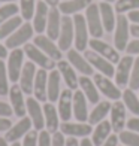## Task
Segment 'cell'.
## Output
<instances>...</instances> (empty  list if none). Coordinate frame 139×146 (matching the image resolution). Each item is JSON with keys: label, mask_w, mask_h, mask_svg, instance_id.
<instances>
[{"label": "cell", "mask_w": 139, "mask_h": 146, "mask_svg": "<svg viewBox=\"0 0 139 146\" xmlns=\"http://www.w3.org/2000/svg\"><path fill=\"white\" fill-rule=\"evenodd\" d=\"M15 0H0V3H14Z\"/></svg>", "instance_id": "6f0895ef"}, {"label": "cell", "mask_w": 139, "mask_h": 146, "mask_svg": "<svg viewBox=\"0 0 139 146\" xmlns=\"http://www.w3.org/2000/svg\"><path fill=\"white\" fill-rule=\"evenodd\" d=\"M75 39V29H74V19L69 15L61 17V29L58 35V48L60 51H69Z\"/></svg>", "instance_id": "52a82bcc"}, {"label": "cell", "mask_w": 139, "mask_h": 146, "mask_svg": "<svg viewBox=\"0 0 139 146\" xmlns=\"http://www.w3.org/2000/svg\"><path fill=\"white\" fill-rule=\"evenodd\" d=\"M31 125H33V124H31V119H30V118H27V116L21 118L15 125H12V127L6 131V136H5L6 142H11V143L17 142L18 139H21L23 136H25V134L30 131Z\"/></svg>", "instance_id": "ffe728a7"}, {"label": "cell", "mask_w": 139, "mask_h": 146, "mask_svg": "<svg viewBox=\"0 0 139 146\" xmlns=\"http://www.w3.org/2000/svg\"><path fill=\"white\" fill-rule=\"evenodd\" d=\"M18 12H19V6H17L15 3H5L3 6H0V24L17 17Z\"/></svg>", "instance_id": "8d00e7d4"}, {"label": "cell", "mask_w": 139, "mask_h": 146, "mask_svg": "<svg viewBox=\"0 0 139 146\" xmlns=\"http://www.w3.org/2000/svg\"><path fill=\"white\" fill-rule=\"evenodd\" d=\"M127 18H129V21L130 23H133V24H139V9L138 11H132L127 14Z\"/></svg>", "instance_id": "c3c4849f"}, {"label": "cell", "mask_w": 139, "mask_h": 146, "mask_svg": "<svg viewBox=\"0 0 139 146\" xmlns=\"http://www.w3.org/2000/svg\"><path fill=\"white\" fill-rule=\"evenodd\" d=\"M12 146H23V145H19L18 142H14V143H12Z\"/></svg>", "instance_id": "680465c9"}, {"label": "cell", "mask_w": 139, "mask_h": 146, "mask_svg": "<svg viewBox=\"0 0 139 146\" xmlns=\"http://www.w3.org/2000/svg\"><path fill=\"white\" fill-rule=\"evenodd\" d=\"M111 106L112 104L109 102H99L96 104V108L90 112V115H88V124L90 125H94V124L102 122L103 119L106 118V115L111 112Z\"/></svg>", "instance_id": "1f68e13d"}, {"label": "cell", "mask_w": 139, "mask_h": 146, "mask_svg": "<svg viewBox=\"0 0 139 146\" xmlns=\"http://www.w3.org/2000/svg\"><path fill=\"white\" fill-rule=\"evenodd\" d=\"M102 2H108V3H112L114 0H102Z\"/></svg>", "instance_id": "91938a15"}, {"label": "cell", "mask_w": 139, "mask_h": 146, "mask_svg": "<svg viewBox=\"0 0 139 146\" xmlns=\"http://www.w3.org/2000/svg\"><path fill=\"white\" fill-rule=\"evenodd\" d=\"M133 57L132 55H126L123 58H120L118 66L115 69V85L118 88H126L129 85L130 81V73H132V67H133Z\"/></svg>", "instance_id": "9c48e42d"}, {"label": "cell", "mask_w": 139, "mask_h": 146, "mask_svg": "<svg viewBox=\"0 0 139 146\" xmlns=\"http://www.w3.org/2000/svg\"><path fill=\"white\" fill-rule=\"evenodd\" d=\"M121 97H123V103H124L126 108H127L133 115H138L139 116V98L135 94V91L130 90V88H126L123 91V96Z\"/></svg>", "instance_id": "836d02e7"}, {"label": "cell", "mask_w": 139, "mask_h": 146, "mask_svg": "<svg viewBox=\"0 0 139 146\" xmlns=\"http://www.w3.org/2000/svg\"><path fill=\"white\" fill-rule=\"evenodd\" d=\"M74 29H75V49L76 51H85L88 46V27H87V21H85V17L81 14H75L74 15Z\"/></svg>", "instance_id": "3957f363"}, {"label": "cell", "mask_w": 139, "mask_h": 146, "mask_svg": "<svg viewBox=\"0 0 139 146\" xmlns=\"http://www.w3.org/2000/svg\"><path fill=\"white\" fill-rule=\"evenodd\" d=\"M23 25V18L21 17H14L8 19V21H5L0 24V40L2 39H8L12 33H14L17 29H19Z\"/></svg>", "instance_id": "d6a6232c"}, {"label": "cell", "mask_w": 139, "mask_h": 146, "mask_svg": "<svg viewBox=\"0 0 139 146\" xmlns=\"http://www.w3.org/2000/svg\"><path fill=\"white\" fill-rule=\"evenodd\" d=\"M130 35L136 39H139V24H132L130 25Z\"/></svg>", "instance_id": "f907efd6"}, {"label": "cell", "mask_w": 139, "mask_h": 146, "mask_svg": "<svg viewBox=\"0 0 139 146\" xmlns=\"http://www.w3.org/2000/svg\"><path fill=\"white\" fill-rule=\"evenodd\" d=\"M25 108H27L29 118L31 119V124L36 131H42L45 127V116H43V109L41 108L39 102L35 97H29L25 100Z\"/></svg>", "instance_id": "8fae6325"}, {"label": "cell", "mask_w": 139, "mask_h": 146, "mask_svg": "<svg viewBox=\"0 0 139 146\" xmlns=\"http://www.w3.org/2000/svg\"><path fill=\"white\" fill-rule=\"evenodd\" d=\"M79 146H94V145H93V142L90 140V139L84 137L82 140H81V143H79Z\"/></svg>", "instance_id": "11a10c76"}, {"label": "cell", "mask_w": 139, "mask_h": 146, "mask_svg": "<svg viewBox=\"0 0 139 146\" xmlns=\"http://www.w3.org/2000/svg\"><path fill=\"white\" fill-rule=\"evenodd\" d=\"M24 54L29 57V60L31 63H35L41 69L54 70V67H55V61H54V60L49 58L46 54H43V52L39 49L35 43H25L24 45Z\"/></svg>", "instance_id": "277c9868"}, {"label": "cell", "mask_w": 139, "mask_h": 146, "mask_svg": "<svg viewBox=\"0 0 139 146\" xmlns=\"http://www.w3.org/2000/svg\"><path fill=\"white\" fill-rule=\"evenodd\" d=\"M9 98H11V104H12L14 113L19 118H24V115L27 113V108H25L24 92H23L19 85L12 84V87L9 88Z\"/></svg>", "instance_id": "9a60e30c"}, {"label": "cell", "mask_w": 139, "mask_h": 146, "mask_svg": "<svg viewBox=\"0 0 139 146\" xmlns=\"http://www.w3.org/2000/svg\"><path fill=\"white\" fill-rule=\"evenodd\" d=\"M12 127V122L9 118H2L0 116V131H8Z\"/></svg>", "instance_id": "7dc6e473"}, {"label": "cell", "mask_w": 139, "mask_h": 146, "mask_svg": "<svg viewBox=\"0 0 139 146\" xmlns=\"http://www.w3.org/2000/svg\"><path fill=\"white\" fill-rule=\"evenodd\" d=\"M129 36H130L129 18L123 14H118L115 30H114V45L117 51H126L129 45Z\"/></svg>", "instance_id": "6da1fadb"}, {"label": "cell", "mask_w": 139, "mask_h": 146, "mask_svg": "<svg viewBox=\"0 0 139 146\" xmlns=\"http://www.w3.org/2000/svg\"><path fill=\"white\" fill-rule=\"evenodd\" d=\"M78 84L81 87V91L84 92L85 98L91 103V104H97L99 100H100V94H99V90L96 87L94 81H91L88 76H81L78 78Z\"/></svg>", "instance_id": "4316f807"}, {"label": "cell", "mask_w": 139, "mask_h": 146, "mask_svg": "<svg viewBox=\"0 0 139 146\" xmlns=\"http://www.w3.org/2000/svg\"><path fill=\"white\" fill-rule=\"evenodd\" d=\"M111 131H112V125H111V121H103L97 124V127L93 131V137H91V142L94 146H102L106 139L111 136Z\"/></svg>", "instance_id": "4dcf8cb0"}, {"label": "cell", "mask_w": 139, "mask_h": 146, "mask_svg": "<svg viewBox=\"0 0 139 146\" xmlns=\"http://www.w3.org/2000/svg\"><path fill=\"white\" fill-rule=\"evenodd\" d=\"M43 116H45V127H46V131L48 133H55L57 128H58V110L55 109V106L52 104L51 102L49 103H45L43 104Z\"/></svg>", "instance_id": "f1b7e54d"}, {"label": "cell", "mask_w": 139, "mask_h": 146, "mask_svg": "<svg viewBox=\"0 0 139 146\" xmlns=\"http://www.w3.org/2000/svg\"><path fill=\"white\" fill-rule=\"evenodd\" d=\"M93 81H94L99 92H102V94L105 97H108L109 100H120L121 98L123 92L108 76H103L102 73H97V75H94V78H93Z\"/></svg>", "instance_id": "ba28073f"}, {"label": "cell", "mask_w": 139, "mask_h": 146, "mask_svg": "<svg viewBox=\"0 0 139 146\" xmlns=\"http://www.w3.org/2000/svg\"><path fill=\"white\" fill-rule=\"evenodd\" d=\"M91 3V0H61L57 8L63 15H75L82 9H87Z\"/></svg>", "instance_id": "83f0119b"}, {"label": "cell", "mask_w": 139, "mask_h": 146, "mask_svg": "<svg viewBox=\"0 0 139 146\" xmlns=\"http://www.w3.org/2000/svg\"><path fill=\"white\" fill-rule=\"evenodd\" d=\"M12 106L8 104V103H5V102H0V116L2 118H9L12 116Z\"/></svg>", "instance_id": "ee69618b"}, {"label": "cell", "mask_w": 139, "mask_h": 146, "mask_svg": "<svg viewBox=\"0 0 139 146\" xmlns=\"http://www.w3.org/2000/svg\"><path fill=\"white\" fill-rule=\"evenodd\" d=\"M123 146H124V145H123Z\"/></svg>", "instance_id": "94428289"}, {"label": "cell", "mask_w": 139, "mask_h": 146, "mask_svg": "<svg viewBox=\"0 0 139 146\" xmlns=\"http://www.w3.org/2000/svg\"><path fill=\"white\" fill-rule=\"evenodd\" d=\"M88 45H90L91 51H94L99 55H102L103 58L109 60L112 64L120 61V54H118V51L115 48H112L111 45H108L106 42L100 40V39H91V40H88Z\"/></svg>", "instance_id": "4fadbf2b"}, {"label": "cell", "mask_w": 139, "mask_h": 146, "mask_svg": "<svg viewBox=\"0 0 139 146\" xmlns=\"http://www.w3.org/2000/svg\"><path fill=\"white\" fill-rule=\"evenodd\" d=\"M99 11H100V18H102V24H103V30L105 31H114L115 30V24H117V15H115V9L111 6L108 2H102L99 5Z\"/></svg>", "instance_id": "d4e9b609"}, {"label": "cell", "mask_w": 139, "mask_h": 146, "mask_svg": "<svg viewBox=\"0 0 139 146\" xmlns=\"http://www.w3.org/2000/svg\"><path fill=\"white\" fill-rule=\"evenodd\" d=\"M126 52L129 55H139V39H135V40L129 42L127 48H126Z\"/></svg>", "instance_id": "7bdbcfd3"}, {"label": "cell", "mask_w": 139, "mask_h": 146, "mask_svg": "<svg viewBox=\"0 0 139 146\" xmlns=\"http://www.w3.org/2000/svg\"><path fill=\"white\" fill-rule=\"evenodd\" d=\"M6 57H8V48H6L5 45L0 43V60H3Z\"/></svg>", "instance_id": "816d5d0a"}, {"label": "cell", "mask_w": 139, "mask_h": 146, "mask_svg": "<svg viewBox=\"0 0 139 146\" xmlns=\"http://www.w3.org/2000/svg\"><path fill=\"white\" fill-rule=\"evenodd\" d=\"M37 137H39L37 131H36V130H30L27 134L24 136V143H23V146H36V145H37Z\"/></svg>", "instance_id": "60d3db41"}, {"label": "cell", "mask_w": 139, "mask_h": 146, "mask_svg": "<svg viewBox=\"0 0 139 146\" xmlns=\"http://www.w3.org/2000/svg\"><path fill=\"white\" fill-rule=\"evenodd\" d=\"M60 130L63 134L70 136V137H87L93 133V128L90 124H84V122H63L60 125Z\"/></svg>", "instance_id": "cb8c5ba5"}, {"label": "cell", "mask_w": 139, "mask_h": 146, "mask_svg": "<svg viewBox=\"0 0 139 146\" xmlns=\"http://www.w3.org/2000/svg\"><path fill=\"white\" fill-rule=\"evenodd\" d=\"M57 70L60 72V75L63 78V81L66 82L69 90H76L78 88V76L75 73V69L72 67V64L69 61H64V60H60L57 63Z\"/></svg>", "instance_id": "484cf974"}, {"label": "cell", "mask_w": 139, "mask_h": 146, "mask_svg": "<svg viewBox=\"0 0 139 146\" xmlns=\"http://www.w3.org/2000/svg\"><path fill=\"white\" fill-rule=\"evenodd\" d=\"M111 125L114 133H121L126 127V106L123 102H115L111 106Z\"/></svg>", "instance_id": "ac0fdd59"}, {"label": "cell", "mask_w": 139, "mask_h": 146, "mask_svg": "<svg viewBox=\"0 0 139 146\" xmlns=\"http://www.w3.org/2000/svg\"><path fill=\"white\" fill-rule=\"evenodd\" d=\"M129 88L133 91L139 88V55L133 61V67H132V73H130V81H129Z\"/></svg>", "instance_id": "ab89813d"}, {"label": "cell", "mask_w": 139, "mask_h": 146, "mask_svg": "<svg viewBox=\"0 0 139 146\" xmlns=\"http://www.w3.org/2000/svg\"><path fill=\"white\" fill-rule=\"evenodd\" d=\"M52 146H66L63 133H57V131L54 133V136H52Z\"/></svg>", "instance_id": "bcb514c9"}, {"label": "cell", "mask_w": 139, "mask_h": 146, "mask_svg": "<svg viewBox=\"0 0 139 146\" xmlns=\"http://www.w3.org/2000/svg\"><path fill=\"white\" fill-rule=\"evenodd\" d=\"M48 14H49V6L46 5L43 0L36 2V9L35 15H33V29L37 35H42L46 30V21H48Z\"/></svg>", "instance_id": "2e32d148"}, {"label": "cell", "mask_w": 139, "mask_h": 146, "mask_svg": "<svg viewBox=\"0 0 139 146\" xmlns=\"http://www.w3.org/2000/svg\"><path fill=\"white\" fill-rule=\"evenodd\" d=\"M35 9H36V0H19V12H21V18L24 21L33 19Z\"/></svg>", "instance_id": "e575fe53"}, {"label": "cell", "mask_w": 139, "mask_h": 146, "mask_svg": "<svg viewBox=\"0 0 139 146\" xmlns=\"http://www.w3.org/2000/svg\"><path fill=\"white\" fill-rule=\"evenodd\" d=\"M66 146H79L76 137H69L67 140H66Z\"/></svg>", "instance_id": "f5cc1de1"}, {"label": "cell", "mask_w": 139, "mask_h": 146, "mask_svg": "<svg viewBox=\"0 0 139 146\" xmlns=\"http://www.w3.org/2000/svg\"><path fill=\"white\" fill-rule=\"evenodd\" d=\"M117 143H118V136H109L102 146H117Z\"/></svg>", "instance_id": "681fc988"}, {"label": "cell", "mask_w": 139, "mask_h": 146, "mask_svg": "<svg viewBox=\"0 0 139 146\" xmlns=\"http://www.w3.org/2000/svg\"><path fill=\"white\" fill-rule=\"evenodd\" d=\"M61 12L58 8H51L48 14V21H46V36L51 40H57L61 29Z\"/></svg>", "instance_id": "7402d4cb"}, {"label": "cell", "mask_w": 139, "mask_h": 146, "mask_svg": "<svg viewBox=\"0 0 139 146\" xmlns=\"http://www.w3.org/2000/svg\"><path fill=\"white\" fill-rule=\"evenodd\" d=\"M72 103H74V92L72 90L66 88L60 92V97H58V116L63 122H69V119L74 115V110H72Z\"/></svg>", "instance_id": "5bb4252c"}, {"label": "cell", "mask_w": 139, "mask_h": 146, "mask_svg": "<svg viewBox=\"0 0 139 146\" xmlns=\"http://www.w3.org/2000/svg\"><path fill=\"white\" fill-rule=\"evenodd\" d=\"M85 21H87L88 33L93 39H100L103 36V24L100 18V11H99V5L91 3L87 9H85Z\"/></svg>", "instance_id": "7a4b0ae2"}, {"label": "cell", "mask_w": 139, "mask_h": 146, "mask_svg": "<svg viewBox=\"0 0 139 146\" xmlns=\"http://www.w3.org/2000/svg\"><path fill=\"white\" fill-rule=\"evenodd\" d=\"M139 9V0H117L115 3V12L117 14H126V12L138 11Z\"/></svg>", "instance_id": "d590c367"}, {"label": "cell", "mask_w": 139, "mask_h": 146, "mask_svg": "<svg viewBox=\"0 0 139 146\" xmlns=\"http://www.w3.org/2000/svg\"><path fill=\"white\" fill-rule=\"evenodd\" d=\"M84 57L87 58V61L93 66V69H97L99 73H102L103 76H114L115 75V69H114V64H112L109 60L103 58L102 55H99L97 52L94 51H85Z\"/></svg>", "instance_id": "30bf717a"}, {"label": "cell", "mask_w": 139, "mask_h": 146, "mask_svg": "<svg viewBox=\"0 0 139 146\" xmlns=\"http://www.w3.org/2000/svg\"><path fill=\"white\" fill-rule=\"evenodd\" d=\"M87 103H88V100L85 98L82 91H75L74 92L72 110H74V116L76 118L78 122L88 121V108H87Z\"/></svg>", "instance_id": "d6986e66"}, {"label": "cell", "mask_w": 139, "mask_h": 146, "mask_svg": "<svg viewBox=\"0 0 139 146\" xmlns=\"http://www.w3.org/2000/svg\"><path fill=\"white\" fill-rule=\"evenodd\" d=\"M35 76H36V64L27 61L24 63L21 76H19V87H21L24 94L30 96L33 92V84H35Z\"/></svg>", "instance_id": "e0dca14e"}, {"label": "cell", "mask_w": 139, "mask_h": 146, "mask_svg": "<svg viewBox=\"0 0 139 146\" xmlns=\"http://www.w3.org/2000/svg\"><path fill=\"white\" fill-rule=\"evenodd\" d=\"M60 72L58 70H51L48 75V85H46V96L51 103H54L60 97Z\"/></svg>", "instance_id": "f546056e"}, {"label": "cell", "mask_w": 139, "mask_h": 146, "mask_svg": "<svg viewBox=\"0 0 139 146\" xmlns=\"http://www.w3.org/2000/svg\"><path fill=\"white\" fill-rule=\"evenodd\" d=\"M118 140H120L124 146H139V134L135 131H121L120 136H118Z\"/></svg>", "instance_id": "f35d334b"}, {"label": "cell", "mask_w": 139, "mask_h": 146, "mask_svg": "<svg viewBox=\"0 0 139 146\" xmlns=\"http://www.w3.org/2000/svg\"><path fill=\"white\" fill-rule=\"evenodd\" d=\"M126 127H127L130 131H135V133L139 134V118H136V116L130 118L127 121V124H126Z\"/></svg>", "instance_id": "f6af8a7d"}, {"label": "cell", "mask_w": 139, "mask_h": 146, "mask_svg": "<svg viewBox=\"0 0 139 146\" xmlns=\"http://www.w3.org/2000/svg\"><path fill=\"white\" fill-rule=\"evenodd\" d=\"M0 146H8V142L5 137H0Z\"/></svg>", "instance_id": "9f6ffc18"}, {"label": "cell", "mask_w": 139, "mask_h": 146, "mask_svg": "<svg viewBox=\"0 0 139 146\" xmlns=\"http://www.w3.org/2000/svg\"><path fill=\"white\" fill-rule=\"evenodd\" d=\"M9 76H8V69L3 60H0V96H8L9 94Z\"/></svg>", "instance_id": "74e56055"}, {"label": "cell", "mask_w": 139, "mask_h": 146, "mask_svg": "<svg viewBox=\"0 0 139 146\" xmlns=\"http://www.w3.org/2000/svg\"><path fill=\"white\" fill-rule=\"evenodd\" d=\"M37 146H52V139L46 130H42L37 137Z\"/></svg>", "instance_id": "b9f144b4"}, {"label": "cell", "mask_w": 139, "mask_h": 146, "mask_svg": "<svg viewBox=\"0 0 139 146\" xmlns=\"http://www.w3.org/2000/svg\"><path fill=\"white\" fill-rule=\"evenodd\" d=\"M33 43H35L39 49H41L43 54H46L49 58H52L54 61H60L63 54L60 48H58V45L54 43V40H51V39L48 36H43V35H37L35 37V40H33Z\"/></svg>", "instance_id": "7c38bea8"}, {"label": "cell", "mask_w": 139, "mask_h": 146, "mask_svg": "<svg viewBox=\"0 0 139 146\" xmlns=\"http://www.w3.org/2000/svg\"><path fill=\"white\" fill-rule=\"evenodd\" d=\"M46 85H48V73L45 69L36 70L35 76V84H33V94L37 102H46L48 96H46Z\"/></svg>", "instance_id": "603a6c76"}, {"label": "cell", "mask_w": 139, "mask_h": 146, "mask_svg": "<svg viewBox=\"0 0 139 146\" xmlns=\"http://www.w3.org/2000/svg\"><path fill=\"white\" fill-rule=\"evenodd\" d=\"M23 66H24V49H19V48L12 49V52L8 55V64H6L8 76H9V81H12V84L19 81Z\"/></svg>", "instance_id": "8992f818"}, {"label": "cell", "mask_w": 139, "mask_h": 146, "mask_svg": "<svg viewBox=\"0 0 139 146\" xmlns=\"http://www.w3.org/2000/svg\"><path fill=\"white\" fill-rule=\"evenodd\" d=\"M33 33H35V29L30 23H24L19 29H17L12 35L6 39L5 46L8 49H17L21 45H25L30 39L33 37Z\"/></svg>", "instance_id": "5b68a950"}, {"label": "cell", "mask_w": 139, "mask_h": 146, "mask_svg": "<svg viewBox=\"0 0 139 146\" xmlns=\"http://www.w3.org/2000/svg\"><path fill=\"white\" fill-rule=\"evenodd\" d=\"M43 2L48 6H51V8H57L58 3H60V0H43Z\"/></svg>", "instance_id": "db71d44e"}, {"label": "cell", "mask_w": 139, "mask_h": 146, "mask_svg": "<svg viewBox=\"0 0 139 146\" xmlns=\"http://www.w3.org/2000/svg\"><path fill=\"white\" fill-rule=\"evenodd\" d=\"M67 61L72 64V67L76 69L79 73H82L84 76L93 75V66L87 61V58L79 54V51L76 49H69L67 51Z\"/></svg>", "instance_id": "44dd1931"}]
</instances>
